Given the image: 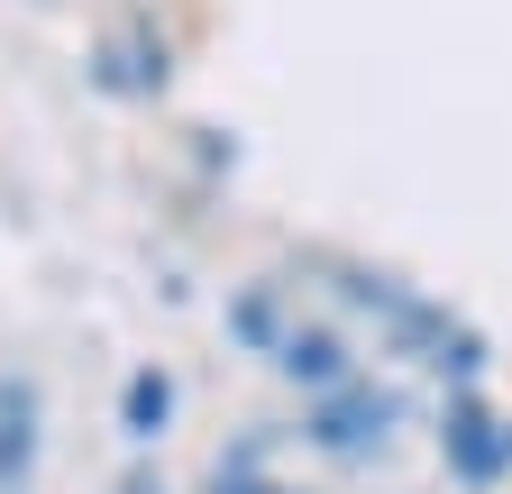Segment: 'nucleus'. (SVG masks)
<instances>
[{
	"mask_svg": "<svg viewBox=\"0 0 512 494\" xmlns=\"http://www.w3.org/2000/svg\"><path fill=\"white\" fill-rule=\"evenodd\" d=\"M28 421H37V403H28V385H10L0 394V476L28 467Z\"/></svg>",
	"mask_w": 512,
	"mask_h": 494,
	"instance_id": "0eeeda50",
	"label": "nucleus"
},
{
	"mask_svg": "<svg viewBox=\"0 0 512 494\" xmlns=\"http://www.w3.org/2000/svg\"><path fill=\"white\" fill-rule=\"evenodd\" d=\"M266 366H275L284 385H302V394H330V385L357 376L348 339H339V330H320V321H284V339L266 348Z\"/></svg>",
	"mask_w": 512,
	"mask_h": 494,
	"instance_id": "39448f33",
	"label": "nucleus"
},
{
	"mask_svg": "<svg viewBox=\"0 0 512 494\" xmlns=\"http://www.w3.org/2000/svg\"><path fill=\"white\" fill-rule=\"evenodd\" d=\"M92 83L119 92V101H165V92H174V37L147 28V19H128L119 37L92 46Z\"/></svg>",
	"mask_w": 512,
	"mask_h": 494,
	"instance_id": "7ed1b4c3",
	"label": "nucleus"
},
{
	"mask_svg": "<svg viewBox=\"0 0 512 494\" xmlns=\"http://www.w3.org/2000/svg\"><path fill=\"white\" fill-rule=\"evenodd\" d=\"M211 494H284L275 476H256V458H229L220 476H211Z\"/></svg>",
	"mask_w": 512,
	"mask_h": 494,
	"instance_id": "6e6552de",
	"label": "nucleus"
},
{
	"mask_svg": "<svg viewBox=\"0 0 512 494\" xmlns=\"http://www.w3.org/2000/svg\"><path fill=\"white\" fill-rule=\"evenodd\" d=\"M320 275H330L357 312H375V330L394 339L403 357H421L430 376H458V385H476L485 376V330L476 321H458L448 302H430L421 284H403V275H384V266H357V257H320Z\"/></svg>",
	"mask_w": 512,
	"mask_h": 494,
	"instance_id": "f257e3e1",
	"label": "nucleus"
},
{
	"mask_svg": "<svg viewBox=\"0 0 512 494\" xmlns=\"http://www.w3.org/2000/svg\"><path fill=\"white\" fill-rule=\"evenodd\" d=\"M394 421H403V403L384 394V385H366V376H348V385H330V394H311V440L330 449V458H366V449H384V440H394Z\"/></svg>",
	"mask_w": 512,
	"mask_h": 494,
	"instance_id": "f03ea898",
	"label": "nucleus"
},
{
	"mask_svg": "<svg viewBox=\"0 0 512 494\" xmlns=\"http://www.w3.org/2000/svg\"><path fill=\"white\" fill-rule=\"evenodd\" d=\"M439 449H448V467H458L467 485H494V476L512 467V430L458 385V394H448V412H439Z\"/></svg>",
	"mask_w": 512,
	"mask_h": 494,
	"instance_id": "20e7f679",
	"label": "nucleus"
},
{
	"mask_svg": "<svg viewBox=\"0 0 512 494\" xmlns=\"http://www.w3.org/2000/svg\"><path fill=\"white\" fill-rule=\"evenodd\" d=\"M165 412H174V385L156 376V366H138V376H128V394H119V421L138 430V440H156V430H165Z\"/></svg>",
	"mask_w": 512,
	"mask_h": 494,
	"instance_id": "423d86ee",
	"label": "nucleus"
}]
</instances>
